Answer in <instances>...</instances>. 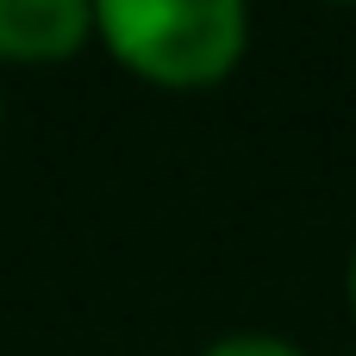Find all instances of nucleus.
I'll return each mask as SVG.
<instances>
[{
	"label": "nucleus",
	"mask_w": 356,
	"mask_h": 356,
	"mask_svg": "<svg viewBox=\"0 0 356 356\" xmlns=\"http://www.w3.org/2000/svg\"><path fill=\"white\" fill-rule=\"evenodd\" d=\"M113 56L150 81L188 88L213 81L244 56V6L238 0H113L94 13Z\"/></svg>",
	"instance_id": "f257e3e1"
},
{
	"label": "nucleus",
	"mask_w": 356,
	"mask_h": 356,
	"mask_svg": "<svg viewBox=\"0 0 356 356\" xmlns=\"http://www.w3.org/2000/svg\"><path fill=\"white\" fill-rule=\"evenodd\" d=\"M350 294H356V275H350Z\"/></svg>",
	"instance_id": "20e7f679"
},
{
	"label": "nucleus",
	"mask_w": 356,
	"mask_h": 356,
	"mask_svg": "<svg viewBox=\"0 0 356 356\" xmlns=\"http://www.w3.org/2000/svg\"><path fill=\"white\" fill-rule=\"evenodd\" d=\"M94 13L81 0H0V56L56 63L88 38Z\"/></svg>",
	"instance_id": "f03ea898"
},
{
	"label": "nucleus",
	"mask_w": 356,
	"mask_h": 356,
	"mask_svg": "<svg viewBox=\"0 0 356 356\" xmlns=\"http://www.w3.org/2000/svg\"><path fill=\"white\" fill-rule=\"evenodd\" d=\"M207 356H294V350L275 344V338H225V344H213Z\"/></svg>",
	"instance_id": "7ed1b4c3"
}]
</instances>
